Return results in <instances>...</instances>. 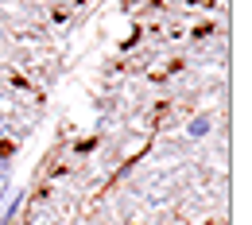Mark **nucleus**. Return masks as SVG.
<instances>
[{"label": "nucleus", "instance_id": "f257e3e1", "mask_svg": "<svg viewBox=\"0 0 252 225\" xmlns=\"http://www.w3.org/2000/svg\"><path fill=\"white\" fill-rule=\"evenodd\" d=\"M206 132H210V121H206V117H194V121H190V136H206Z\"/></svg>", "mask_w": 252, "mask_h": 225}]
</instances>
